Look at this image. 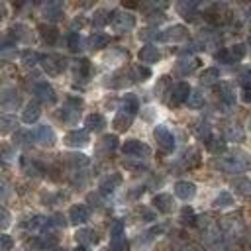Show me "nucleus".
<instances>
[{"instance_id": "37", "label": "nucleus", "mask_w": 251, "mask_h": 251, "mask_svg": "<svg viewBox=\"0 0 251 251\" xmlns=\"http://www.w3.org/2000/svg\"><path fill=\"white\" fill-rule=\"evenodd\" d=\"M186 102H188V106L194 108V110H196V108H202V106H204V94H202L200 90H190Z\"/></svg>"}, {"instance_id": "5", "label": "nucleus", "mask_w": 251, "mask_h": 251, "mask_svg": "<svg viewBox=\"0 0 251 251\" xmlns=\"http://www.w3.org/2000/svg\"><path fill=\"white\" fill-rule=\"evenodd\" d=\"M186 37H188V29H186L184 25H180V24L167 27V29L161 31V35H159V39H163V41H167V43H178V41H184Z\"/></svg>"}, {"instance_id": "3", "label": "nucleus", "mask_w": 251, "mask_h": 251, "mask_svg": "<svg viewBox=\"0 0 251 251\" xmlns=\"http://www.w3.org/2000/svg\"><path fill=\"white\" fill-rule=\"evenodd\" d=\"M110 22H112V25H114L116 31H129V29L135 27V16L129 14V12H122V10L114 12L112 18H110Z\"/></svg>"}, {"instance_id": "8", "label": "nucleus", "mask_w": 251, "mask_h": 251, "mask_svg": "<svg viewBox=\"0 0 251 251\" xmlns=\"http://www.w3.org/2000/svg\"><path fill=\"white\" fill-rule=\"evenodd\" d=\"M153 137H155V141H157L165 151L175 149V137H173V133H171L165 126H157V127L153 129Z\"/></svg>"}, {"instance_id": "42", "label": "nucleus", "mask_w": 251, "mask_h": 251, "mask_svg": "<svg viewBox=\"0 0 251 251\" xmlns=\"http://www.w3.org/2000/svg\"><path fill=\"white\" fill-rule=\"evenodd\" d=\"M245 53H247L245 43H235V45L229 49V55H231V59H233V61H241V59L245 57Z\"/></svg>"}, {"instance_id": "48", "label": "nucleus", "mask_w": 251, "mask_h": 251, "mask_svg": "<svg viewBox=\"0 0 251 251\" xmlns=\"http://www.w3.org/2000/svg\"><path fill=\"white\" fill-rule=\"evenodd\" d=\"M196 133H198V137L202 139V141H206L212 133H210V126L204 122V124H198V127H196Z\"/></svg>"}, {"instance_id": "44", "label": "nucleus", "mask_w": 251, "mask_h": 251, "mask_svg": "<svg viewBox=\"0 0 251 251\" xmlns=\"http://www.w3.org/2000/svg\"><path fill=\"white\" fill-rule=\"evenodd\" d=\"M180 220H182V224H194V222H196L194 210H192L190 206H184V208L180 210Z\"/></svg>"}, {"instance_id": "36", "label": "nucleus", "mask_w": 251, "mask_h": 251, "mask_svg": "<svg viewBox=\"0 0 251 251\" xmlns=\"http://www.w3.org/2000/svg\"><path fill=\"white\" fill-rule=\"evenodd\" d=\"M110 22V12L108 10H96L94 18H92V25L94 27H104Z\"/></svg>"}, {"instance_id": "25", "label": "nucleus", "mask_w": 251, "mask_h": 251, "mask_svg": "<svg viewBox=\"0 0 251 251\" xmlns=\"http://www.w3.org/2000/svg\"><path fill=\"white\" fill-rule=\"evenodd\" d=\"M218 80H220V69H216V67L204 69L202 75H200V84H204V86H210V84H214Z\"/></svg>"}, {"instance_id": "30", "label": "nucleus", "mask_w": 251, "mask_h": 251, "mask_svg": "<svg viewBox=\"0 0 251 251\" xmlns=\"http://www.w3.org/2000/svg\"><path fill=\"white\" fill-rule=\"evenodd\" d=\"M198 59L196 57H188V59H182V61H178V65H176V69H178V73L180 75H190L196 67H198Z\"/></svg>"}, {"instance_id": "10", "label": "nucleus", "mask_w": 251, "mask_h": 251, "mask_svg": "<svg viewBox=\"0 0 251 251\" xmlns=\"http://www.w3.org/2000/svg\"><path fill=\"white\" fill-rule=\"evenodd\" d=\"M120 184H122V175H118V173H110V175H106L104 178H100L98 188H100L102 194H112Z\"/></svg>"}, {"instance_id": "27", "label": "nucleus", "mask_w": 251, "mask_h": 251, "mask_svg": "<svg viewBox=\"0 0 251 251\" xmlns=\"http://www.w3.org/2000/svg\"><path fill=\"white\" fill-rule=\"evenodd\" d=\"M118 147V135H104L102 139H100V143H98V151L100 153H108V151H114Z\"/></svg>"}, {"instance_id": "29", "label": "nucleus", "mask_w": 251, "mask_h": 251, "mask_svg": "<svg viewBox=\"0 0 251 251\" xmlns=\"http://www.w3.org/2000/svg\"><path fill=\"white\" fill-rule=\"evenodd\" d=\"M108 35H104V33H92L88 39H86V43H88V47L90 49H102V47H106L108 45Z\"/></svg>"}, {"instance_id": "41", "label": "nucleus", "mask_w": 251, "mask_h": 251, "mask_svg": "<svg viewBox=\"0 0 251 251\" xmlns=\"http://www.w3.org/2000/svg\"><path fill=\"white\" fill-rule=\"evenodd\" d=\"M231 204H233V198H231L229 192H220V194L216 196V200H214V206H216V208H227V206H231Z\"/></svg>"}, {"instance_id": "50", "label": "nucleus", "mask_w": 251, "mask_h": 251, "mask_svg": "<svg viewBox=\"0 0 251 251\" xmlns=\"http://www.w3.org/2000/svg\"><path fill=\"white\" fill-rule=\"evenodd\" d=\"M159 35H161V31H157V29H141L139 31V39H159Z\"/></svg>"}, {"instance_id": "19", "label": "nucleus", "mask_w": 251, "mask_h": 251, "mask_svg": "<svg viewBox=\"0 0 251 251\" xmlns=\"http://www.w3.org/2000/svg\"><path fill=\"white\" fill-rule=\"evenodd\" d=\"M196 8H198V2H194V0H182V2L176 4V10L184 20H194L196 18Z\"/></svg>"}, {"instance_id": "24", "label": "nucleus", "mask_w": 251, "mask_h": 251, "mask_svg": "<svg viewBox=\"0 0 251 251\" xmlns=\"http://www.w3.org/2000/svg\"><path fill=\"white\" fill-rule=\"evenodd\" d=\"M131 122H133V116H129V114H126V112H118L116 118L112 120V126H114L118 131H126V129L131 126Z\"/></svg>"}, {"instance_id": "26", "label": "nucleus", "mask_w": 251, "mask_h": 251, "mask_svg": "<svg viewBox=\"0 0 251 251\" xmlns=\"http://www.w3.org/2000/svg\"><path fill=\"white\" fill-rule=\"evenodd\" d=\"M39 35L43 37V41H47V43H55L57 39H59V31L53 27V25H47V24H41L39 27Z\"/></svg>"}, {"instance_id": "43", "label": "nucleus", "mask_w": 251, "mask_h": 251, "mask_svg": "<svg viewBox=\"0 0 251 251\" xmlns=\"http://www.w3.org/2000/svg\"><path fill=\"white\" fill-rule=\"evenodd\" d=\"M78 118V108H65L61 112V120L67 122V124H75Z\"/></svg>"}, {"instance_id": "12", "label": "nucleus", "mask_w": 251, "mask_h": 251, "mask_svg": "<svg viewBox=\"0 0 251 251\" xmlns=\"http://www.w3.org/2000/svg\"><path fill=\"white\" fill-rule=\"evenodd\" d=\"M137 57H139V61H141L143 65H153V63H157V61L161 59V51H159L155 45H145V47L139 49Z\"/></svg>"}, {"instance_id": "23", "label": "nucleus", "mask_w": 251, "mask_h": 251, "mask_svg": "<svg viewBox=\"0 0 251 251\" xmlns=\"http://www.w3.org/2000/svg\"><path fill=\"white\" fill-rule=\"evenodd\" d=\"M84 126H86V131H100L106 126V120L102 114H88L84 118Z\"/></svg>"}, {"instance_id": "32", "label": "nucleus", "mask_w": 251, "mask_h": 251, "mask_svg": "<svg viewBox=\"0 0 251 251\" xmlns=\"http://www.w3.org/2000/svg\"><path fill=\"white\" fill-rule=\"evenodd\" d=\"M204 143H206V147H208L212 153H216V155L224 153V149H226V141H224L222 137H214V135H210Z\"/></svg>"}, {"instance_id": "39", "label": "nucleus", "mask_w": 251, "mask_h": 251, "mask_svg": "<svg viewBox=\"0 0 251 251\" xmlns=\"http://www.w3.org/2000/svg\"><path fill=\"white\" fill-rule=\"evenodd\" d=\"M22 63H24L25 67H35V65L39 63V55H37L35 51H31V49L22 51Z\"/></svg>"}, {"instance_id": "17", "label": "nucleus", "mask_w": 251, "mask_h": 251, "mask_svg": "<svg viewBox=\"0 0 251 251\" xmlns=\"http://www.w3.org/2000/svg\"><path fill=\"white\" fill-rule=\"evenodd\" d=\"M0 104H2L4 108H8V110H14V108L20 104L18 92H16L14 88H4V90L0 92Z\"/></svg>"}, {"instance_id": "40", "label": "nucleus", "mask_w": 251, "mask_h": 251, "mask_svg": "<svg viewBox=\"0 0 251 251\" xmlns=\"http://www.w3.org/2000/svg\"><path fill=\"white\" fill-rule=\"evenodd\" d=\"M67 159L73 167H86L88 165V157L84 153H71V155H67Z\"/></svg>"}, {"instance_id": "58", "label": "nucleus", "mask_w": 251, "mask_h": 251, "mask_svg": "<svg viewBox=\"0 0 251 251\" xmlns=\"http://www.w3.org/2000/svg\"><path fill=\"white\" fill-rule=\"evenodd\" d=\"M75 251H88V247H82V245H78Z\"/></svg>"}, {"instance_id": "18", "label": "nucleus", "mask_w": 251, "mask_h": 251, "mask_svg": "<svg viewBox=\"0 0 251 251\" xmlns=\"http://www.w3.org/2000/svg\"><path fill=\"white\" fill-rule=\"evenodd\" d=\"M153 206H155L159 212L169 214V212H173L175 202H173V196H171V194H157V196H153Z\"/></svg>"}, {"instance_id": "1", "label": "nucleus", "mask_w": 251, "mask_h": 251, "mask_svg": "<svg viewBox=\"0 0 251 251\" xmlns=\"http://www.w3.org/2000/svg\"><path fill=\"white\" fill-rule=\"evenodd\" d=\"M214 165L224 173H243L249 167V159H247V153L243 151H231V153L220 155Z\"/></svg>"}, {"instance_id": "49", "label": "nucleus", "mask_w": 251, "mask_h": 251, "mask_svg": "<svg viewBox=\"0 0 251 251\" xmlns=\"http://www.w3.org/2000/svg\"><path fill=\"white\" fill-rule=\"evenodd\" d=\"M10 222H12L10 212H8L6 208H2V206H0V229H6V227L10 226Z\"/></svg>"}, {"instance_id": "38", "label": "nucleus", "mask_w": 251, "mask_h": 251, "mask_svg": "<svg viewBox=\"0 0 251 251\" xmlns=\"http://www.w3.org/2000/svg\"><path fill=\"white\" fill-rule=\"evenodd\" d=\"M110 237H112V243L124 239V222H122V220H116V222L112 224V227H110Z\"/></svg>"}, {"instance_id": "6", "label": "nucleus", "mask_w": 251, "mask_h": 251, "mask_svg": "<svg viewBox=\"0 0 251 251\" xmlns=\"http://www.w3.org/2000/svg\"><path fill=\"white\" fill-rule=\"evenodd\" d=\"M31 92H33L35 98L41 100V102H55V90H53V86H51L47 80H37V82H33Z\"/></svg>"}, {"instance_id": "55", "label": "nucleus", "mask_w": 251, "mask_h": 251, "mask_svg": "<svg viewBox=\"0 0 251 251\" xmlns=\"http://www.w3.org/2000/svg\"><path fill=\"white\" fill-rule=\"evenodd\" d=\"M241 98H243L245 102H249V100H251V90H249V82H247V84H243V88H241Z\"/></svg>"}, {"instance_id": "47", "label": "nucleus", "mask_w": 251, "mask_h": 251, "mask_svg": "<svg viewBox=\"0 0 251 251\" xmlns=\"http://www.w3.org/2000/svg\"><path fill=\"white\" fill-rule=\"evenodd\" d=\"M216 61L226 63V65H231V63H233V59H231V55H229L227 49H220V51L216 53Z\"/></svg>"}, {"instance_id": "57", "label": "nucleus", "mask_w": 251, "mask_h": 251, "mask_svg": "<svg viewBox=\"0 0 251 251\" xmlns=\"http://www.w3.org/2000/svg\"><path fill=\"white\" fill-rule=\"evenodd\" d=\"M4 16H6V6H4V4L0 2V22L4 20Z\"/></svg>"}, {"instance_id": "7", "label": "nucleus", "mask_w": 251, "mask_h": 251, "mask_svg": "<svg viewBox=\"0 0 251 251\" xmlns=\"http://www.w3.org/2000/svg\"><path fill=\"white\" fill-rule=\"evenodd\" d=\"M33 137H35V141L39 143V145H43V147H53L55 145V131L51 129V126H37L35 127V131H33Z\"/></svg>"}, {"instance_id": "31", "label": "nucleus", "mask_w": 251, "mask_h": 251, "mask_svg": "<svg viewBox=\"0 0 251 251\" xmlns=\"http://www.w3.org/2000/svg\"><path fill=\"white\" fill-rule=\"evenodd\" d=\"M137 110H139V102H137V98L131 96V94H127V96L122 100V110H120V112H126V114L133 116Z\"/></svg>"}, {"instance_id": "35", "label": "nucleus", "mask_w": 251, "mask_h": 251, "mask_svg": "<svg viewBox=\"0 0 251 251\" xmlns=\"http://www.w3.org/2000/svg\"><path fill=\"white\" fill-rule=\"evenodd\" d=\"M31 141V131H25V129H16L14 133V143L18 147H27Z\"/></svg>"}, {"instance_id": "56", "label": "nucleus", "mask_w": 251, "mask_h": 251, "mask_svg": "<svg viewBox=\"0 0 251 251\" xmlns=\"http://www.w3.org/2000/svg\"><path fill=\"white\" fill-rule=\"evenodd\" d=\"M186 251H206L204 247H200V245H194V243H190L188 247H186Z\"/></svg>"}, {"instance_id": "22", "label": "nucleus", "mask_w": 251, "mask_h": 251, "mask_svg": "<svg viewBox=\"0 0 251 251\" xmlns=\"http://www.w3.org/2000/svg\"><path fill=\"white\" fill-rule=\"evenodd\" d=\"M43 16L49 20V22H55L63 16V4L61 2H47L43 6Z\"/></svg>"}, {"instance_id": "59", "label": "nucleus", "mask_w": 251, "mask_h": 251, "mask_svg": "<svg viewBox=\"0 0 251 251\" xmlns=\"http://www.w3.org/2000/svg\"><path fill=\"white\" fill-rule=\"evenodd\" d=\"M104 251H114V249H112V247H108V249H104Z\"/></svg>"}, {"instance_id": "21", "label": "nucleus", "mask_w": 251, "mask_h": 251, "mask_svg": "<svg viewBox=\"0 0 251 251\" xmlns=\"http://www.w3.org/2000/svg\"><path fill=\"white\" fill-rule=\"evenodd\" d=\"M75 237H76L78 245H82V247H88V245H92V243H96V241H98L96 231H94V229H88V227L78 229V231L75 233Z\"/></svg>"}, {"instance_id": "11", "label": "nucleus", "mask_w": 251, "mask_h": 251, "mask_svg": "<svg viewBox=\"0 0 251 251\" xmlns=\"http://www.w3.org/2000/svg\"><path fill=\"white\" fill-rule=\"evenodd\" d=\"M63 141L69 147H84L88 143V131H84V129H73V131H69L65 135Z\"/></svg>"}, {"instance_id": "2", "label": "nucleus", "mask_w": 251, "mask_h": 251, "mask_svg": "<svg viewBox=\"0 0 251 251\" xmlns=\"http://www.w3.org/2000/svg\"><path fill=\"white\" fill-rule=\"evenodd\" d=\"M190 86H188V82H176L171 90H169V98H167V104L171 106V108H176V106H180L182 102H186V98H188V94H190Z\"/></svg>"}, {"instance_id": "15", "label": "nucleus", "mask_w": 251, "mask_h": 251, "mask_svg": "<svg viewBox=\"0 0 251 251\" xmlns=\"http://www.w3.org/2000/svg\"><path fill=\"white\" fill-rule=\"evenodd\" d=\"M20 165H22V171L25 175H29V176H41L43 175V167L35 159H31V157H22Z\"/></svg>"}, {"instance_id": "45", "label": "nucleus", "mask_w": 251, "mask_h": 251, "mask_svg": "<svg viewBox=\"0 0 251 251\" xmlns=\"http://www.w3.org/2000/svg\"><path fill=\"white\" fill-rule=\"evenodd\" d=\"M14 247V239L8 233H0V251H10Z\"/></svg>"}, {"instance_id": "20", "label": "nucleus", "mask_w": 251, "mask_h": 251, "mask_svg": "<svg viewBox=\"0 0 251 251\" xmlns=\"http://www.w3.org/2000/svg\"><path fill=\"white\" fill-rule=\"evenodd\" d=\"M218 94H220V98L226 102V104H235V98H237V94H235V86L231 84V82H220V86H218Z\"/></svg>"}, {"instance_id": "34", "label": "nucleus", "mask_w": 251, "mask_h": 251, "mask_svg": "<svg viewBox=\"0 0 251 251\" xmlns=\"http://www.w3.org/2000/svg\"><path fill=\"white\" fill-rule=\"evenodd\" d=\"M82 37H80V33H76V31H73V33H69V37H67V45H69V49L73 51V53H78L80 49H82Z\"/></svg>"}, {"instance_id": "51", "label": "nucleus", "mask_w": 251, "mask_h": 251, "mask_svg": "<svg viewBox=\"0 0 251 251\" xmlns=\"http://www.w3.org/2000/svg\"><path fill=\"white\" fill-rule=\"evenodd\" d=\"M227 137H229V139H241V137H243L241 127H239V126H235V127L229 126V127H227Z\"/></svg>"}, {"instance_id": "13", "label": "nucleus", "mask_w": 251, "mask_h": 251, "mask_svg": "<svg viewBox=\"0 0 251 251\" xmlns=\"http://www.w3.org/2000/svg\"><path fill=\"white\" fill-rule=\"evenodd\" d=\"M175 194L180 200H192L194 194H196V186L192 182H188V180H178L175 184Z\"/></svg>"}, {"instance_id": "54", "label": "nucleus", "mask_w": 251, "mask_h": 251, "mask_svg": "<svg viewBox=\"0 0 251 251\" xmlns=\"http://www.w3.org/2000/svg\"><path fill=\"white\" fill-rule=\"evenodd\" d=\"M147 18H149L151 22H157V24H159V22H163V20H165V14H163V12H149V14H147Z\"/></svg>"}, {"instance_id": "14", "label": "nucleus", "mask_w": 251, "mask_h": 251, "mask_svg": "<svg viewBox=\"0 0 251 251\" xmlns=\"http://www.w3.org/2000/svg\"><path fill=\"white\" fill-rule=\"evenodd\" d=\"M86 220H88V208H86L84 204H75V206H71V210H69V222H71V224L78 226V224H84Z\"/></svg>"}, {"instance_id": "9", "label": "nucleus", "mask_w": 251, "mask_h": 251, "mask_svg": "<svg viewBox=\"0 0 251 251\" xmlns=\"http://www.w3.org/2000/svg\"><path fill=\"white\" fill-rule=\"evenodd\" d=\"M39 61H41V67L47 75H59L61 69L65 67V61L55 57V55H43V57H39Z\"/></svg>"}, {"instance_id": "53", "label": "nucleus", "mask_w": 251, "mask_h": 251, "mask_svg": "<svg viewBox=\"0 0 251 251\" xmlns=\"http://www.w3.org/2000/svg\"><path fill=\"white\" fill-rule=\"evenodd\" d=\"M135 73H137V78H139V80H147V76L151 75V71H149L147 67H141V65L135 69Z\"/></svg>"}, {"instance_id": "33", "label": "nucleus", "mask_w": 251, "mask_h": 251, "mask_svg": "<svg viewBox=\"0 0 251 251\" xmlns=\"http://www.w3.org/2000/svg\"><path fill=\"white\" fill-rule=\"evenodd\" d=\"M16 126H18V120L14 116H2L0 118V133L16 131Z\"/></svg>"}, {"instance_id": "16", "label": "nucleus", "mask_w": 251, "mask_h": 251, "mask_svg": "<svg viewBox=\"0 0 251 251\" xmlns=\"http://www.w3.org/2000/svg\"><path fill=\"white\" fill-rule=\"evenodd\" d=\"M39 116H41L39 104L37 102H29V104H25V108L22 112V122L24 124H35L39 120Z\"/></svg>"}, {"instance_id": "52", "label": "nucleus", "mask_w": 251, "mask_h": 251, "mask_svg": "<svg viewBox=\"0 0 251 251\" xmlns=\"http://www.w3.org/2000/svg\"><path fill=\"white\" fill-rule=\"evenodd\" d=\"M8 196H10V184L4 178H0V200H6Z\"/></svg>"}, {"instance_id": "28", "label": "nucleus", "mask_w": 251, "mask_h": 251, "mask_svg": "<svg viewBox=\"0 0 251 251\" xmlns=\"http://www.w3.org/2000/svg\"><path fill=\"white\" fill-rule=\"evenodd\" d=\"M231 186H233L235 192H239L241 196H249V192H251V182H249L247 176H237V178H233Z\"/></svg>"}, {"instance_id": "46", "label": "nucleus", "mask_w": 251, "mask_h": 251, "mask_svg": "<svg viewBox=\"0 0 251 251\" xmlns=\"http://www.w3.org/2000/svg\"><path fill=\"white\" fill-rule=\"evenodd\" d=\"M0 159L6 161V163H10L14 159V149L10 145H0Z\"/></svg>"}, {"instance_id": "4", "label": "nucleus", "mask_w": 251, "mask_h": 251, "mask_svg": "<svg viewBox=\"0 0 251 251\" xmlns=\"http://www.w3.org/2000/svg\"><path fill=\"white\" fill-rule=\"evenodd\" d=\"M122 153L127 155V157H149L151 149H149V145H145V143H141L137 139H127L122 145Z\"/></svg>"}]
</instances>
